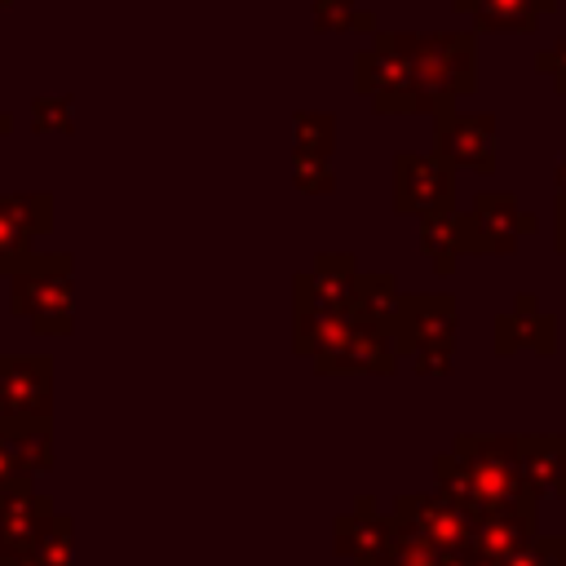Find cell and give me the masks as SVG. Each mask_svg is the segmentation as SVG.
<instances>
[{"label":"cell","mask_w":566,"mask_h":566,"mask_svg":"<svg viewBox=\"0 0 566 566\" xmlns=\"http://www.w3.org/2000/svg\"><path fill=\"white\" fill-rule=\"evenodd\" d=\"M416 115H438L478 88V31H416Z\"/></svg>","instance_id":"6da1fadb"},{"label":"cell","mask_w":566,"mask_h":566,"mask_svg":"<svg viewBox=\"0 0 566 566\" xmlns=\"http://www.w3.org/2000/svg\"><path fill=\"white\" fill-rule=\"evenodd\" d=\"M9 305L31 323L35 336L71 332V256L66 252H31L13 274Z\"/></svg>","instance_id":"7a4b0ae2"},{"label":"cell","mask_w":566,"mask_h":566,"mask_svg":"<svg viewBox=\"0 0 566 566\" xmlns=\"http://www.w3.org/2000/svg\"><path fill=\"white\" fill-rule=\"evenodd\" d=\"M411 44H416V31H376L371 44L354 57V88L371 97L380 115H416Z\"/></svg>","instance_id":"3957f363"},{"label":"cell","mask_w":566,"mask_h":566,"mask_svg":"<svg viewBox=\"0 0 566 566\" xmlns=\"http://www.w3.org/2000/svg\"><path fill=\"white\" fill-rule=\"evenodd\" d=\"M455 455L473 469L491 513L495 509H535V491L522 473V447L517 438H495V433H460Z\"/></svg>","instance_id":"277c9868"},{"label":"cell","mask_w":566,"mask_h":566,"mask_svg":"<svg viewBox=\"0 0 566 566\" xmlns=\"http://www.w3.org/2000/svg\"><path fill=\"white\" fill-rule=\"evenodd\" d=\"M522 234H535V217L522 212L517 195L509 190H482L473 195L469 212L460 217V252H517Z\"/></svg>","instance_id":"5b68a950"},{"label":"cell","mask_w":566,"mask_h":566,"mask_svg":"<svg viewBox=\"0 0 566 566\" xmlns=\"http://www.w3.org/2000/svg\"><path fill=\"white\" fill-rule=\"evenodd\" d=\"M394 208L407 217H433L455 208V168L442 155H394Z\"/></svg>","instance_id":"8992f818"},{"label":"cell","mask_w":566,"mask_h":566,"mask_svg":"<svg viewBox=\"0 0 566 566\" xmlns=\"http://www.w3.org/2000/svg\"><path fill=\"white\" fill-rule=\"evenodd\" d=\"M0 420H53V363L35 354H0Z\"/></svg>","instance_id":"52a82bcc"},{"label":"cell","mask_w":566,"mask_h":566,"mask_svg":"<svg viewBox=\"0 0 566 566\" xmlns=\"http://www.w3.org/2000/svg\"><path fill=\"white\" fill-rule=\"evenodd\" d=\"M495 150H500L495 115L460 111V106H447V111L433 115V155H442L451 168L491 172L495 168Z\"/></svg>","instance_id":"ba28073f"},{"label":"cell","mask_w":566,"mask_h":566,"mask_svg":"<svg viewBox=\"0 0 566 566\" xmlns=\"http://www.w3.org/2000/svg\"><path fill=\"white\" fill-rule=\"evenodd\" d=\"M389 522H394V531L416 535L442 553H469L473 548V517L460 513L442 495H402L389 509Z\"/></svg>","instance_id":"9c48e42d"},{"label":"cell","mask_w":566,"mask_h":566,"mask_svg":"<svg viewBox=\"0 0 566 566\" xmlns=\"http://www.w3.org/2000/svg\"><path fill=\"white\" fill-rule=\"evenodd\" d=\"M394 345L398 354H420V349H455V301L447 292H424V296H402L398 318H394Z\"/></svg>","instance_id":"30bf717a"},{"label":"cell","mask_w":566,"mask_h":566,"mask_svg":"<svg viewBox=\"0 0 566 566\" xmlns=\"http://www.w3.org/2000/svg\"><path fill=\"white\" fill-rule=\"evenodd\" d=\"M53 230V195H0V274H13L35 248V239Z\"/></svg>","instance_id":"8fae6325"},{"label":"cell","mask_w":566,"mask_h":566,"mask_svg":"<svg viewBox=\"0 0 566 566\" xmlns=\"http://www.w3.org/2000/svg\"><path fill=\"white\" fill-rule=\"evenodd\" d=\"M53 517V504L44 495H35L31 482H13L0 491V566H13L31 539L44 531V522Z\"/></svg>","instance_id":"7c38bea8"},{"label":"cell","mask_w":566,"mask_h":566,"mask_svg":"<svg viewBox=\"0 0 566 566\" xmlns=\"http://www.w3.org/2000/svg\"><path fill=\"white\" fill-rule=\"evenodd\" d=\"M354 283H358L354 256H349V252H323V256H314V270L296 279V310L349 314Z\"/></svg>","instance_id":"4fadbf2b"},{"label":"cell","mask_w":566,"mask_h":566,"mask_svg":"<svg viewBox=\"0 0 566 566\" xmlns=\"http://www.w3.org/2000/svg\"><path fill=\"white\" fill-rule=\"evenodd\" d=\"M53 469V438L49 424H18L0 420V491L13 482H31L35 473Z\"/></svg>","instance_id":"5bb4252c"},{"label":"cell","mask_w":566,"mask_h":566,"mask_svg":"<svg viewBox=\"0 0 566 566\" xmlns=\"http://www.w3.org/2000/svg\"><path fill=\"white\" fill-rule=\"evenodd\" d=\"M460 18L473 22V31H495V35H531L539 22L557 9V0H451Z\"/></svg>","instance_id":"9a60e30c"},{"label":"cell","mask_w":566,"mask_h":566,"mask_svg":"<svg viewBox=\"0 0 566 566\" xmlns=\"http://www.w3.org/2000/svg\"><path fill=\"white\" fill-rule=\"evenodd\" d=\"M553 336H557V323H553V314H539L531 292H522L513 301V310L500 314V323H495V349L500 354H513V349L553 354Z\"/></svg>","instance_id":"2e32d148"},{"label":"cell","mask_w":566,"mask_h":566,"mask_svg":"<svg viewBox=\"0 0 566 566\" xmlns=\"http://www.w3.org/2000/svg\"><path fill=\"white\" fill-rule=\"evenodd\" d=\"M394 354H398L394 332L349 318V336L340 340V349L332 354V363L323 371L327 376L332 371H371V376H380V371H394Z\"/></svg>","instance_id":"e0dca14e"},{"label":"cell","mask_w":566,"mask_h":566,"mask_svg":"<svg viewBox=\"0 0 566 566\" xmlns=\"http://www.w3.org/2000/svg\"><path fill=\"white\" fill-rule=\"evenodd\" d=\"M522 447V473L535 495L566 500V438L557 433H526L517 438Z\"/></svg>","instance_id":"ac0fdd59"},{"label":"cell","mask_w":566,"mask_h":566,"mask_svg":"<svg viewBox=\"0 0 566 566\" xmlns=\"http://www.w3.org/2000/svg\"><path fill=\"white\" fill-rule=\"evenodd\" d=\"M389 544H394V522L380 517L371 500H363L354 513L336 517V553H340V557L367 562V557L385 553Z\"/></svg>","instance_id":"d6986e66"},{"label":"cell","mask_w":566,"mask_h":566,"mask_svg":"<svg viewBox=\"0 0 566 566\" xmlns=\"http://www.w3.org/2000/svg\"><path fill=\"white\" fill-rule=\"evenodd\" d=\"M398 305H402V292H398L394 274H358L354 301H349V318L354 323H371V327L389 332L394 318H398Z\"/></svg>","instance_id":"ffe728a7"},{"label":"cell","mask_w":566,"mask_h":566,"mask_svg":"<svg viewBox=\"0 0 566 566\" xmlns=\"http://www.w3.org/2000/svg\"><path fill=\"white\" fill-rule=\"evenodd\" d=\"M433 482H438V495H442V500H451V504H455L460 513H469L473 522L491 513V504H486V495H482V486H478L473 469H469L455 451H447V455H438V460H433Z\"/></svg>","instance_id":"44dd1931"},{"label":"cell","mask_w":566,"mask_h":566,"mask_svg":"<svg viewBox=\"0 0 566 566\" xmlns=\"http://www.w3.org/2000/svg\"><path fill=\"white\" fill-rule=\"evenodd\" d=\"M420 252L433 261L438 274H451L455 270V256H460V212H433V217H420Z\"/></svg>","instance_id":"7402d4cb"},{"label":"cell","mask_w":566,"mask_h":566,"mask_svg":"<svg viewBox=\"0 0 566 566\" xmlns=\"http://www.w3.org/2000/svg\"><path fill=\"white\" fill-rule=\"evenodd\" d=\"M336 150V115L332 111H296L292 115V155L296 159H332Z\"/></svg>","instance_id":"603a6c76"},{"label":"cell","mask_w":566,"mask_h":566,"mask_svg":"<svg viewBox=\"0 0 566 566\" xmlns=\"http://www.w3.org/2000/svg\"><path fill=\"white\" fill-rule=\"evenodd\" d=\"M13 566H71V517L53 513L44 531L31 539V548Z\"/></svg>","instance_id":"cb8c5ba5"},{"label":"cell","mask_w":566,"mask_h":566,"mask_svg":"<svg viewBox=\"0 0 566 566\" xmlns=\"http://www.w3.org/2000/svg\"><path fill=\"white\" fill-rule=\"evenodd\" d=\"M310 18H314V31H323V35H340V31H371L376 35V18L358 0H314Z\"/></svg>","instance_id":"d4e9b609"},{"label":"cell","mask_w":566,"mask_h":566,"mask_svg":"<svg viewBox=\"0 0 566 566\" xmlns=\"http://www.w3.org/2000/svg\"><path fill=\"white\" fill-rule=\"evenodd\" d=\"M71 93H62V97H35L31 102V128L35 133H71L75 124H71Z\"/></svg>","instance_id":"484cf974"},{"label":"cell","mask_w":566,"mask_h":566,"mask_svg":"<svg viewBox=\"0 0 566 566\" xmlns=\"http://www.w3.org/2000/svg\"><path fill=\"white\" fill-rule=\"evenodd\" d=\"M292 181H296V190H305V195H332V190H336L332 159H296V155H292Z\"/></svg>","instance_id":"4316f807"},{"label":"cell","mask_w":566,"mask_h":566,"mask_svg":"<svg viewBox=\"0 0 566 566\" xmlns=\"http://www.w3.org/2000/svg\"><path fill=\"white\" fill-rule=\"evenodd\" d=\"M535 71H539V75H544V80L566 97V35H562V40H553V44L535 57Z\"/></svg>","instance_id":"83f0119b"},{"label":"cell","mask_w":566,"mask_h":566,"mask_svg":"<svg viewBox=\"0 0 566 566\" xmlns=\"http://www.w3.org/2000/svg\"><path fill=\"white\" fill-rule=\"evenodd\" d=\"M411 367L420 376H447L451 371V349H420V354H411Z\"/></svg>","instance_id":"f1b7e54d"},{"label":"cell","mask_w":566,"mask_h":566,"mask_svg":"<svg viewBox=\"0 0 566 566\" xmlns=\"http://www.w3.org/2000/svg\"><path fill=\"white\" fill-rule=\"evenodd\" d=\"M553 243H557V252L566 256V199L557 195V226H553Z\"/></svg>","instance_id":"f546056e"},{"label":"cell","mask_w":566,"mask_h":566,"mask_svg":"<svg viewBox=\"0 0 566 566\" xmlns=\"http://www.w3.org/2000/svg\"><path fill=\"white\" fill-rule=\"evenodd\" d=\"M553 186H557V195L566 199V155L557 159V168H553Z\"/></svg>","instance_id":"4dcf8cb0"},{"label":"cell","mask_w":566,"mask_h":566,"mask_svg":"<svg viewBox=\"0 0 566 566\" xmlns=\"http://www.w3.org/2000/svg\"><path fill=\"white\" fill-rule=\"evenodd\" d=\"M548 548H553V566H566V539H553L548 535Z\"/></svg>","instance_id":"1f68e13d"},{"label":"cell","mask_w":566,"mask_h":566,"mask_svg":"<svg viewBox=\"0 0 566 566\" xmlns=\"http://www.w3.org/2000/svg\"><path fill=\"white\" fill-rule=\"evenodd\" d=\"M9 128H13V115H4V111H0V137H4Z\"/></svg>","instance_id":"d6a6232c"},{"label":"cell","mask_w":566,"mask_h":566,"mask_svg":"<svg viewBox=\"0 0 566 566\" xmlns=\"http://www.w3.org/2000/svg\"><path fill=\"white\" fill-rule=\"evenodd\" d=\"M4 4H13V0H0V9H4Z\"/></svg>","instance_id":"836d02e7"}]
</instances>
